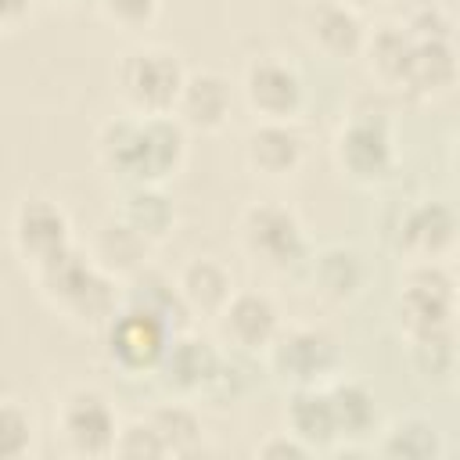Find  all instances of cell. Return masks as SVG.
<instances>
[{"label":"cell","mask_w":460,"mask_h":460,"mask_svg":"<svg viewBox=\"0 0 460 460\" xmlns=\"http://www.w3.org/2000/svg\"><path fill=\"white\" fill-rule=\"evenodd\" d=\"M183 75H187V68H183L180 54L162 43L129 47L115 61V90H119L126 111H140V115L172 111Z\"/></svg>","instance_id":"5b68a950"},{"label":"cell","mask_w":460,"mask_h":460,"mask_svg":"<svg viewBox=\"0 0 460 460\" xmlns=\"http://www.w3.org/2000/svg\"><path fill=\"white\" fill-rule=\"evenodd\" d=\"M36 0H0V32H14L29 22Z\"/></svg>","instance_id":"d6a6232c"},{"label":"cell","mask_w":460,"mask_h":460,"mask_svg":"<svg viewBox=\"0 0 460 460\" xmlns=\"http://www.w3.org/2000/svg\"><path fill=\"white\" fill-rule=\"evenodd\" d=\"M122 302L126 305H137L151 316H158L172 334L176 331H187L190 327V309L183 305V295L176 288V277L144 262L140 270H133L126 280H122Z\"/></svg>","instance_id":"d6986e66"},{"label":"cell","mask_w":460,"mask_h":460,"mask_svg":"<svg viewBox=\"0 0 460 460\" xmlns=\"http://www.w3.org/2000/svg\"><path fill=\"white\" fill-rule=\"evenodd\" d=\"M187 129L172 111H122L97 129V162L126 183H169L187 162Z\"/></svg>","instance_id":"6da1fadb"},{"label":"cell","mask_w":460,"mask_h":460,"mask_svg":"<svg viewBox=\"0 0 460 460\" xmlns=\"http://www.w3.org/2000/svg\"><path fill=\"white\" fill-rule=\"evenodd\" d=\"M36 446V420L22 399H0V460H18Z\"/></svg>","instance_id":"f1b7e54d"},{"label":"cell","mask_w":460,"mask_h":460,"mask_svg":"<svg viewBox=\"0 0 460 460\" xmlns=\"http://www.w3.org/2000/svg\"><path fill=\"white\" fill-rule=\"evenodd\" d=\"M252 453L262 456V460H305V456H313V449L302 438H295L288 428L284 431H270L262 442H255Z\"/></svg>","instance_id":"1f68e13d"},{"label":"cell","mask_w":460,"mask_h":460,"mask_svg":"<svg viewBox=\"0 0 460 460\" xmlns=\"http://www.w3.org/2000/svg\"><path fill=\"white\" fill-rule=\"evenodd\" d=\"M262 359H266V370L288 388L327 385L331 377H338L341 345L320 323H280Z\"/></svg>","instance_id":"8992f818"},{"label":"cell","mask_w":460,"mask_h":460,"mask_svg":"<svg viewBox=\"0 0 460 460\" xmlns=\"http://www.w3.org/2000/svg\"><path fill=\"white\" fill-rule=\"evenodd\" d=\"M237 244L248 259L273 273H291L305 266L313 244L305 237V223L284 201H252L237 216Z\"/></svg>","instance_id":"277c9868"},{"label":"cell","mask_w":460,"mask_h":460,"mask_svg":"<svg viewBox=\"0 0 460 460\" xmlns=\"http://www.w3.org/2000/svg\"><path fill=\"white\" fill-rule=\"evenodd\" d=\"M413 50H417V36L395 18V22L377 25L374 32H367L359 58H367V72L381 90L406 97L410 72H413Z\"/></svg>","instance_id":"ac0fdd59"},{"label":"cell","mask_w":460,"mask_h":460,"mask_svg":"<svg viewBox=\"0 0 460 460\" xmlns=\"http://www.w3.org/2000/svg\"><path fill=\"white\" fill-rule=\"evenodd\" d=\"M11 244L25 270H40L43 262L58 259L75 244L72 237V219L61 201L47 194H25L18 198L11 212Z\"/></svg>","instance_id":"30bf717a"},{"label":"cell","mask_w":460,"mask_h":460,"mask_svg":"<svg viewBox=\"0 0 460 460\" xmlns=\"http://www.w3.org/2000/svg\"><path fill=\"white\" fill-rule=\"evenodd\" d=\"M406 345H410V359H413L420 377H428L435 385L453 377V370H456V327H435L424 334H410Z\"/></svg>","instance_id":"83f0119b"},{"label":"cell","mask_w":460,"mask_h":460,"mask_svg":"<svg viewBox=\"0 0 460 460\" xmlns=\"http://www.w3.org/2000/svg\"><path fill=\"white\" fill-rule=\"evenodd\" d=\"M111 216L137 230L151 248L176 230V201L169 198L165 183H126Z\"/></svg>","instance_id":"ffe728a7"},{"label":"cell","mask_w":460,"mask_h":460,"mask_svg":"<svg viewBox=\"0 0 460 460\" xmlns=\"http://www.w3.org/2000/svg\"><path fill=\"white\" fill-rule=\"evenodd\" d=\"M298 29L302 40L331 61H352L363 54L367 43V22L363 11H356L345 0H309L298 14Z\"/></svg>","instance_id":"9a60e30c"},{"label":"cell","mask_w":460,"mask_h":460,"mask_svg":"<svg viewBox=\"0 0 460 460\" xmlns=\"http://www.w3.org/2000/svg\"><path fill=\"white\" fill-rule=\"evenodd\" d=\"M395 316L402 334H424L435 327H456V277L446 262H410L399 298H395Z\"/></svg>","instance_id":"52a82bcc"},{"label":"cell","mask_w":460,"mask_h":460,"mask_svg":"<svg viewBox=\"0 0 460 460\" xmlns=\"http://www.w3.org/2000/svg\"><path fill=\"white\" fill-rule=\"evenodd\" d=\"M234 111V83L216 68H187L172 115L187 133H219Z\"/></svg>","instance_id":"e0dca14e"},{"label":"cell","mask_w":460,"mask_h":460,"mask_svg":"<svg viewBox=\"0 0 460 460\" xmlns=\"http://www.w3.org/2000/svg\"><path fill=\"white\" fill-rule=\"evenodd\" d=\"M32 280H36L43 302L58 316H65L72 327H86V331H101L104 320L122 302V280L111 277L108 270H101L93 262V255L79 244H72L58 259L43 262L40 270H32Z\"/></svg>","instance_id":"7a4b0ae2"},{"label":"cell","mask_w":460,"mask_h":460,"mask_svg":"<svg viewBox=\"0 0 460 460\" xmlns=\"http://www.w3.org/2000/svg\"><path fill=\"white\" fill-rule=\"evenodd\" d=\"M305 266H309V288L331 305H345L363 291L367 262L352 244H327L320 252H309Z\"/></svg>","instance_id":"44dd1931"},{"label":"cell","mask_w":460,"mask_h":460,"mask_svg":"<svg viewBox=\"0 0 460 460\" xmlns=\"http://www.w3.org/2000/svg\"><path fill=\"white\" fill-rule=\"evenodd\" d=\"M327 399H331V410H334V428H338V442H363L370 435H377L381 428V410H377V399L374 392L356 381V377H331L327 385Z\"/></svg>","instance_id":"cb8c5ba5"},{"label":"cell","mask_w":460,"mask_h":460,"mask_svg":"<svg viewBox=\"0 0 460 460\" xmlns=\"http://www.w3.org/2000/svg\"><path fill=\"white\" fill-rule=\"evenodd\" d=\"M176 288L183 295V305L190 309V316H208L216 320V313L226 305V298L234 295V277L230 270L216 259V255H194L180 266L176 273Z\"/></svg>","instance_id":"7402d4cb"},{"label":"cell","mask_w":460,"mask_h":460,"mask_svg":"<svg viewBox=\"0 0 460 460\" xmlns=\"http://www.w3.org/2000/svg\"><path fill=\"white\" fill-rule=\"evenodd\" d=\"M374 453L392 456V460H438L446 453V446H442V431L435 428L431 417L402 413V417L388 420L385 428H377Z\"/></svg>","instance_id":"d4e9b609"},{"label":"cell","mask_w":460,"mask_h":460,"mask_svg":"<svg viewBox=\"0 0 460 460\" xmlns=\"http://www.w3.org/2000/svg\"><path fill=\"white\" fill-rule=\"evenodd\" d=\"M219 367H223V349L212 338L187 327V331H176L169 338L155 374L176 399H194V395L212 388Z\"/></svg>","instance_id":"5bb4252c"},{"label":"cell","mask_w":460,"mask_h":460,"mask_svg":"<svg viewBox=\"0 0 460 460\" xmlns=\"http://www.w3.org/2000/svg\"><path fill=\"white\" fill-rule=\"evenodd\" d=\"M284 428L295 438H302L313 453L334 449L338 446V428H334V410H331L327 388L323 385L291 388L288 410H284Z\"/></svg>","instance_id":"603a6c76"},{"label":"cell","mask_w":460,"mask_h":460,"mask_svg":"<svg viewBox=\"0 0 460 460\" xmlns=\"http://www.w3.org/2000/svg\"><path fill=\"white\" fill-rule=\"evenodd\" d=\"M169 338H172V331L158 316H151L137 305H126V302H119V309L101 327L104 359L126 377L155 374Z\"/></svg>","instance_id":"9c48e42d"},{"label":"cell","mask_w":460,"mask_h":460,"mask_svg":"<svg viewBox=\"0 0 460 460\" xmlns=\"http://www.w3.org/2000/svg\"><path fill=\"white\" fill-rule=\"evenodd\" d=\"M244 165L262 180H291L305 165V137L295 122L259 119L244 137Z\"/></svg>","instance_id":"2e32d148"},{"label":"cell","mask_w":460,"mask_h":460,"mask_svg":"<svg viewBox=\"0 0 460 460\" xmlns=\"http://www.w3.org/2000/svg\"><path fill=\"white\" fill-rule=\"evenodd\" d=\"M456 212L442 198H420L410 208H402L395 223V252L406 255V262H446L456 248Z\"/></svg>","instance_id":"4fadbf2b"},{"label":"cell","mask_w":460,"mask_h":460,"mask_svg":"<svg viewBox=\"0 0 460 460\" xmlns=\"http://www.w3.org/2000/svg\"><path fill=\"white\" fill-rule=\"evenodd\" d=\"M111 456H129V460H158V456H169L165 453V442L158 435V428L151 424V417H133V420H122L119 424V435H115V449Z\"/></svg>","instance_id":"f546056e"},{"label":"cell","mask_w":460,"mask_h":460,"mask_svg":"<svg viewBox=\"0 0 460 460\" xmlns=\"http://www.w3.org/2000/svg\"><path fill=\"white\" fill-rule=\"evenodd\" d=\"M241 97L255 111V119L295 122L305 104V83L302 72L284 54H259L244 65Z\"/></svg>","instance_id":"8fae6325"},{"label":"cell","mask_w":460,"mask_h":460,"mask_svg":"<svg viewBox=\"0 0 460 460\" xmlns=\"http://www.w3.org/2000/svg\"><path fill=\"white\" fill-rule=\"evenodd\" d=\"M280 323V305L259 288H234L226 305L216 313V331L234 356H262Z\"/></svg>","instance_id":"7c38bea8"},{"label":"cell","mask_w":460,"mask_h":460,"mask_svg":"<svg viewBox=\"0 0 460 460\" xmlns=\"http://www.w3.org/2000/svg\"><path fill=\"white\" fill-rule=\"evenodd\" d=\"M86 252L93 255V262H97L101 270H108L111 277L126 280L133 270H140V266L147 262L151 244H147L137 230H129L119 216H108V219L97 226V234H93V241H90Z\"/></svg>","instance_id":"484cf974"},{"label":"cell","mask_w":460,"mask_h":460,"mask_svg":"<svg viewBox=\"0 0 460 460\" xmlns=\"http://www.w3.org/2000/svg\"><path fill=\"white\" fill-rule=\"evenodd\" d=\"M331 158L338 172L356 187L385 183L399 165L395 126L385 108H352L334 129Z\"/></svg>","instance_id":"3957f363"},{"label":"cell","mask_w":460,"mask_h":460,"mask_svg":"<svg viewBox=\"0 0 460 460\" xmlns=\"http://www.w3.org/2000/svg\"><path fill=\"white\" fill-rule=\"evenodd\" d=\"M147 417H151V424L158 428V435H162L169 456H194V453H201V446H205V428H201L198 410H194L187 399L158 402L155 410H147Z\"/></svg>","instance_id":"4316f807"},{"label":"cell","mask_w":460,"mask_h":460,"mask_svg":"<svg viewBox=\"0 0 460 460\" xmlns=\"http://www.w3.org/2000/svg\"><path fill=\"white\" fill-rule=\"evenodd\" d=\"M97 7L104 14V22L133 32V29H147L158 18L162 0H97Z\"/></svg>","instance_id":"4dcf8cb0"},{"label":"cell","mask_w":460,"mask_h":460,"mask_svg":"<svg viewBox=\"0 0 460 460\" xmlns=\"http://www.w3.org/2000/svg\"><path fill=\"white\" fill-rule=\"evenodd\" d=\"M119 413L108 392L93 385L68 388L54 406V431L75 456H111L119 435Z\"/></svg>","instance_id":"ba28073f"},{"label":"cell","mask_w":460,"mask_h":460,"mask_svg":"<svg viewBox=\"0 0 460 460\" xmlns=\"http://www.w3.org/2000/svg\"><path fill=\"white\" fill-rule=\"evenodd\" d=\"M345 4H352L356 11H367V7H374V4H381V0H345Z\"/></svg>","instance_id":"836d02e7"}]
</instances>
